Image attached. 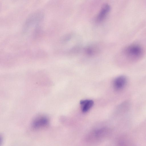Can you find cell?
<instances>
[{"label":"cell","mask_w":146,"mask_h":146,"mask_svg":"<svg viewBox=\"0 0 146 146\" xmlns=\"http://www.w3.org/2000/svg\"><path fill=\"white\" fill-rule=\"evenodd\" d=\"M127 57L132 60H136L141 58L143 54V50L139 45L133 44L126 47L124 51Z\"/></svg>","instance_id":"1"},{"label":"cell","mask_w":146,"mask_h":146,"mask_svg":"<svg viewBox=\"0 0 146 146\" xmlns=\"http://www.w3.org/2000/svg\"><path fill=\"white\" fill-rule=\"evenodd\" d=\"M127 82L126 77L123 76H120L116 78L113 82V86L117 90L123 89L125 86Z\"/></svg>","instance_id":"2"},{"label":"cell","mask_w":146,"mask_h":146,"mask_svg":"<svg viewBox=\"0 0 146 146\" xmlns=\"http://www.w3.org/2000/svg\"><path fill=\"white\" fill-rule=\"evenodd\" d=\"M110 7L109 5L106 4L102 7L96 17V21L100 22L103 21L110 12Z\"/></svg>","instance_id":"3"},{"label":"cell","mask_w":146,"mask_h":146,"mask_svg":"<svg viewBox=\"0 0 146 146\" xmlns=\"http://www.w3.org/2000/svg\"><path fill=\"white\" fill-rule=\"evenodd\" d=\"M48 120L46 117H40L37 118L34 121L33 126L34 128L37 129L44 127L48 124Z\"/></svg>","instance_id":"4"},{"label":"cell","mask_w":146,"mask_h":146,"mask_svg":"<svg viewBox=\"0 0 146 146\" xmlns=\"http://www.w3.org/2000/svg\"><path fill=\"white\" fill-rule=\"evenodd\" d=\"M82 111L86 112L89 111L94 104L93 101L91 100H82L80 102Z\"/></svg>","instance_id":"5"},{"label":"cell","mask_w":146,"mask_h":146,"mask_svg":"<svg viewBox=\"0 0 146 146\" xmlns=\"http://www.w3.org/2000/svg\"><path fill=\"white\" fill-rule=\"evenodd\" d=\"M97 48L94 46H90L86 48L85 50V53L89 55L94 54L97 52Z\"/></svg>","instance_id":"6"}]
</instances>
